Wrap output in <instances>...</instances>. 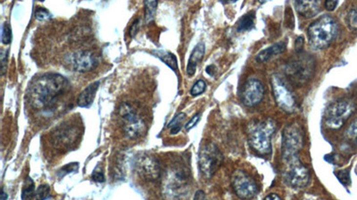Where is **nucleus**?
<instances>
[{
    "label": "nucleus",
    "instance_id": "nucleus-1",
    "mask_svg": "<svg viewBox=\"0 0 357 200\" xmlns=\"http://www.w3.org/2000/svg\"><path fill=\"white\" fill-rule=\"evenodd\" d=\"M66 77L57 73H46L34 79L29 88L31 103L38 109H50L70 90Z\"/></svg>",
    "mask_w": 357,
    "mask_h": 200
},
{
    "label": "nucleus",
    "instance_id": "nucleus-2",
    "mask_svg": "<svg viewBox=\"0 0 357 200\" xmlns=\"http://www.w3.org/2000/svg\"><path fill=\"white\" fill-rule=\"evenodd\" d=\"M276 131V125L273 119H264L251 124L249 127L248 139L251 149L260 156L272 153V140Z\"/></svg>",
    "mask_w": 357,
    "mask_h": 200
},
{
    "label": "nucleus",
    "instance_id": "nucleus-3",
    "mask_svg": "<svg viewBox=\"0 0 357 200\" xmlns=\"http://www.w3.org/2000/svg\"><path fill=\"white\" fill-rule=\"evenodd\" d=\"M307 33L311 46L316 49H323L335 39L337 24L332 16H321L309 26Z\"/></svg>",
    "mask_w": 357,
    "mask_h": 200
},
{
    "label": "nucleus",
    "instance_id": "nucleus-4",
    "mask_svg": "<svg viewBox=\"0 0 357 200\" xmlns=\"http://www.w3.org/2000/svg\"><path fill=\"white\" fill-rule=\"evenodd\" d=\"M304 146V131L300 125L292 123L285 127L282 133L281 155L284 162L297 159Z\"/></svg>",
    "mask_w": 357,
    "mask_h": 200
},
{
    "label": "nucleus",
    "instance_id": "nucleus-5",
    "mask_svg": "<svg viewBox=\"0 0 357 200\" xmlns=\"http://www.w3.org/2000/svg\"><path fill=\"white\" fill-rule=\"evenodd\" d=\"M315 69V63L312 57L299 55L286 65V74L294 85L301 86L310 80Z\"/></svg>",
    "mask_w": 357,
    "mask_h": 200
},
{
    "label": "nucleus",
    "instance_id": "nucleus-6",
    "mask_svg": "<svg viewBox=\"0 0 357 200\" xmlns=\"http://www.w3.org/2000/svg\"><path fill=\"white\" fill-rule=\"evenodd\" d=\"M223 157L221 150L213 144L204 145L198 155V166L203 176L207 179L212 178L223 163Z\"/></svg>",
    "mask_w": 357,
    "mask_h": 200
},
{
    "label": "nucleus",
    "instance_id": "nucleus-7",
    "mask_svg": "<svg viewBox=\"0 0 357 200\" xmlns=\"http://www.w3.org/2000/svg\"><path fill=\"white\" fill-rule=\"evenodd\" d=\"M355 110V105L348 101H337L332 103L325 110L324 121L329 128H341Z\"/></svg>",
    "mask_w": 357,
    "mask_h": 200
},
{
    "label": "nucleus",
    "instance_id": "nucleus-8",
    "mask_svg": "<svg viewBox=\"0 0 357 200\" xmlns=\"http://www.w3.org/2000/svg\"><path fill=\"white\" fill-rule=\"evenodd\" d=\"M119 114L124 121V131L127 138H140L145 133L146 124L128 103H124L119 109Z\"/></svg>",
    "mask_w": 357,
    "mask_h": 200
},
{
    "label": "nucleus",
    "instance_id": "nucleus-9",
    "mask_svg": "<svg viewBox=\"0 0 357 200\" xmlns=\"http://www.w3.org/2000/svg\"><path fill=\"white\" fill-rule=\"evenodd\" d=\"M231 184L235 194L241 200H251L258 191V187L254 180L242 170H237L233 173Z\"/></svg>",
    "mask_w": 357,
    "mask_h": 200
},
{
    "label": "nucleus",
    "instance_id": "nucleus-10",
    "mask_svg": "<svg viewBox=\"0 0 357 200\" xmlns=\"http://www.w3.org/2000/svg\"><path fill=\"white\" fill-rule=\"evenodd\" d=\"M284 163L287 165L285 173L287 183L293 188L306 187L310 181V174L306 166L302 164L300 159L297 158Z\"/></svg>",
    "mask_w": 357,
    "mask_h": 200
},
{
    "label": "nucleus",
    "instance_id": "nucleus-11",
    "mask_svg": "<svg viewBox=\"0 0 357 200\" xmlns=\"http://www.w3.org/2000/svg\"><path fill=\"white\" fill-rule=\"evenodd\" d=\"M272 86L275 101L279 107L287 112L293 111L295 108V97L284 80L280 76L274 75L272 77Z\"/></svg>",
    "mask_w": 357,
    "mask_h": 200
},
{
    "label": "nucleus",
    "instance_id": "nucleus-12",
    "mask_svg": "<svg viewBox=\"0 0 357 200\" xmlns=\"http://www.w3.org/2000/svg\"><path fill=\"white\" fill-rule=\"evenodd\" d=\"M264 95L263 84L255 78L246 83L242 92V102L248 107H254L262 102Z\"/></svg>",
    "mask_w": 357,
    "mask_h": 200
},
{
    "label": "nucleus",
    "instance_id": "nucleus-13",
    "mask_svg": "<svg viewBox=\"0 0 357 200\" xmlns=\"http://www.w3.org/2000/svg\"><path fill=\"white\" fill-rule=\"evenodd\" d=\"M67 60L73 70L79 72H90L99 64L98 59L88 52H76Z\"/></svg>",
    "mask_w": 357,
    "mask_h": 200
},
{
    "label": "nucleus",
    "instance_id": "nucleus-14",
    "mask_svg": "<svg viewBox=\"0 0 357 200\" xmlns=\"http://www.w3.org/2000/svg\"><path fill=\"white\" fill-rule=\"evenodd\" d=\"M136 166L142 177L148 181H155L160 177L159 163L156 159L149 156H143L138 160Z\"/></svg>",
    "mask_w": 357,
    "mask_h": 200
},
{
    "label": "nucleus",
    "instance_id": "nucleus-15",
    "mask_svg": "<svg viewBox=\"0 0 357 200\" xmlns=\"http://www.w3.org/2000/svg\"><path fill=\"white\" fill-rule=\"evenodd\" d=\"M294 5L295 9L301 16L305 18H312L315 16L320 12L319 1H295Z\"/></svg>",
    "mask_w": 357,
    "mask_h": 200
},
{
    "label": "nucleus",
    "instance_id": "nucleus-16",
    "mask_svg": "<svg viewBox=\"0 0 357 200\" xmlns=\"http://www.w3.org/2000/svg\"><path fill=\"white\" fill-rule=\"evenodd\" d=\"M206 47L203 43H198L195 48L193 49L191 55L189 59L188 66H187V74L192 77L195 75L197 71V64L203 60V57L205 55Z\"/></svg>",
    "mask_w": 357,
    "mask_h": 200
},
{
    "label": "nucleus",
    "instance_id": "nucleus-17",
    "mask_svg": "<svg viewBox=\"0 0 357 200\" xmlns=\"http://www.w3.org/2000/svg\"><path fill=\"white\" fill-rule=\"evenodd\" d=\"M100 86L99 81L90 84L87 88L81 92V94L78 97L77 103L79 107L81 108H88L93 103L94 99L96 96L97 91Z\"/></svg>",
    "mask_w": 357,
    "mask_h": 200
},
{
    "label": "nucleus",
    "instance_id": "nucleus-18",
    "mask_svg": "<svg viewBox=\"0 0 357 200\" xmlns=\"http://www.w3.org/2000/svg\"><path fill=\"white\" fill-rule=\"evenodd\" d=\"M286 47H287V46H286L284 42L276 43L274 45L269 46L268 48L260 52L258 55L255 56V61L259 62V63L268 62L273 57L282 54L286 50Z\"/></svg>",
    "mask_w": 357,
    "mask_h": 200
},
{
    "label": "nucleus",
    "instance_id": "nucleus-19",
    "mask_svg": "<svg viewBox=\"0 0 357 200\" xmlns=\"http://www.w3.org/2000/svg\"><path fill=\"white\" fill-rule=\"evenodd\" d=\"M152 55L157 57L162 62H165L167 66L171 68L172 71L178 70V62L177 58L171 52L165 50H154L152 51Z\"/></svg>",
    "mask_w": 357,
    "mask_h": 200
},
{
    "label": "nucleus",
    "instance_id": "nucleus-20",
    "mask_svg": "<svg viewBox=\"0 0 357 200\" xmlns=\"http://www.w3.org/2000/svg\"><path fill=\"white\" fill-rule=\"evenodd\" d=\"M254 17H255L254 12H249L247 15L242 16L238 21L237 31L238 32H243L252 30L254 24Z\"/></svg>",
    "mask_w": 357,
    "mask_h": 200
},
{
    "label": "nucleus",
    "instance_id": "nucleus-21",
    "mask_svg": "<svg viewBox=\"0 0 357 200\" xmlns=\"http://www.w3.org/2000/svg\"><path fill=\"white\" fill-rule=\"evenodd\" d=\"M35 191L36 189L33 180L31 177H27L21 190V200H34Z\"/></svg>",
    "mask_w": 357,
    "mask_h": 200
},
{
    "label": "nucleus",
    "instance_id": "nucleus-22",
    "mask_svg": "<svg viewBox=\"0 0 357 200\" xmlns=\"http://www.w3.org/2000/svg\"><path fill=\"white\" fill-rule=\"evenodd\" d=\"M185 113H179L173 118L170 123L168 124V128L171 129V134H177L181 130V124L186 119Z\"/></svg>",
    "mask_w": 357,
    "mask_h": 200
},
{
    "label": "nucleus",
    "instance_id": "nucleus-23",
    "mask_svg": "<svg viewBox=\"0 0 357 200\" xmlns=\"http://www.w3.org/2000/svg\"><path fill=\"white\" fill-rule=\"evenodd\" d=\"M144 4H145L146 7V22H149V21H153V19L155 18L158 2L157 1H145Z\"/></svg>",
    "mask_w": 357,
    "mask_h": 200
},
{
    "label": "nucleus",
    "instance_id": "nucleus-24",
    "mask_svg": "<svg viewBox=\"0 0 357 200\" xmlns=\"http://www.w3.org/2000/svg\"><path fill=\"white\" fill-rule=\"evenodd\" d=\"M50 196V187L47 184L40 185L37 188L34 200H46Z\"/></svg>",
    "mask_w": 357,
    "mask_h": 200
},
{
    "label": "nucleus",
    "instance_id": "nucleus-25",
    "mask_svg": "<svg viewBox=\"0 0 357 200\" xmlns=\"http://www.w3.org/2000/svg\"><path fill=\"white\" fill-rule=\"evenodd\" d=\"M206 89H207V84L202 79H199L192 87L190 93L192 96H197L202 94L203 92L206 91Z\"/></svg>",
    "mask_w": 357,
    "mask_h": 200
},
{
    "label": "nucleus",
    "instance_id": "nucleus-26",
    "mask_svg": "<svg viewBox=\"0 0 357 200\" xmlns=\"http://www.w3.org/2000/svg\"><path fill=\"white\" fill-rule=\"evenodd\" d=\"M12 41V31L7 22H5L2 27V43L4 45H9Z\"/></svg>",
    "mask_w": 357,
    "mask_h": 200
},
{
    "label": "nucleus",
    "instance_id": "nucleus-27",
    "mask_svg": "<svg viewBox=\"0 0 357 200\" xmlns=\"http://www.w3.org/2000/svg\"><path fill=\"white\" fill-rule=\"evenodd\" d=\"M79 169V164L78 163H71V164H66L64 166H63L61 169L58 171V176L60 178H63V176L67 175L68 174H71L73 172H77Z\"/></svg>",
    "mask_w": 357,
    "mask_h": 200
},
{
    "label": "nucleus",
    "instance_id": "nucleus-28",
    "mask_svg": "<svg viewBox=\"0 0 357 200\" xmlns=\"http://www.w3.org/2000/svg\"><path fill=\"white\" fill-rule=\"evenodd\" d=\"M348 27L353 31H357V11L351 10L347 16Z\"/></svg>",
    "mask_w": 357,
    "mask_h": 200
},
{
    "label": "nucleus",
    "instance_id": "nucleus-29",
    "mask_svg": "<svg viewBox=\"0 0 357 200\" xmlns=\"http://www.w3.org/2000/svg\"><path fill=\"white\" fill-rule=\"evenodd\" d=\"M51 17L49 11L43 7H38L35 11V18L38 21H46Z\"/></svg>",
    "mask_w": 357,
    "mask_h": 200
},
{
    "label": "nucleus",
    "instance_id": "nucleus-30",
    "mask_svg": "<svg viewBox=\"0 0 357 200\" xmlns=\"http://www.w3.org/2000/svg\"><path fill=\"white\" fill-rule=\"evenodd\" d=\"M92 180L97 182H105V175H104L103 170L100 169L99 166L94 170L92 174Z\"/></svg>",
    "mask_w": 357,
    "mask_h": 200
},
{
    "label": "nucleus",
    "instance_id": "nucleus-31",
    "mask_svg": "<svg viewBox=\"0 0 357 200\" xmlns=\"http://www.w3.org/2000/svg\"><path fill=\"white\" fill-rule=\"evenodd\" d=\"M7 55H8V51L7 50H2L1 51L0 57H1V72H2V75L5 74L6 66H7Z\"/></svg>",
    "mask_w": 357,
    "mask_h": 200
},
{
    "label": "nucleus",
    "instance_id": "nucleus-32",
    "mask_svg": "<svg viewBox=\"0 0 357 200\" xmlns=\"http://www.w3.org/2000/svg\"><path fill=\"white\" fill-rule=\"evenodd\" d=\"M347 134L349 136V138L354 141L357 144V121L354 122L351 125V127L347 131Z\"/></svg>",
    "mask_w": 357,
    "mask_h": 200
},
{
    "label": "nucleus",
    "instance_id": "nucleus-33",
    "mask_svg": "<svg viewBox=\"0 0 357 200\" xmlns=\"http://www.w3.org/2000/svg\"><path fill=\"white\" fill-rule=\"evenodd\" d=\"M201 118V115L199 113H197V115H195L193 118L185 125V129L187 131H189L190 129L193 128L195 126H197V124L199 122Z\"/></svg>",
    "mask_w": 357,
    "mask_h": 200
},
{
    "label": "nucleus",
    "instance_id": "nucleus-34",
    "mask_svg": "<svg viewBox=\"0 0 357 200\" xmlns=\"http://www.w3.org/2000/svg\"><path fill=\"white\" fill-rule=\"evenodd\" d=\"M139 30H140V19H137V20H135L133 24L130 27V30H129L130 36L133 37L138 33Z\"/></svg>",
    "mask_w": 357,
    "mask_h": 200
},
{
    "label": "nucleus",
    "instance_id": "nucleus-35",
    "mask_svg": "<svg viewBox=\"0 0 357 200\" xmlns=\"http://www.w3.org/2000/svg\"><path fill=\"white\" fill-rule=\"evenodd\" d=\"M337 4H338L337 1H326L324 3V6H325L327 10L333 11L335 10V8H336Z\"/></svg>",
    "mask_w": 357,
    "mask_h": 200
},
{
    "label": "nucleus",
    "instance_id": "nucleus-36",
    "mask_svg": "<svg viewBox=\"0 0 357 200\" xmlns=\"http://www.w3.org/2000/svg\"><path fill=\"white\" fill-rule=\"evenodd\" d=\"M194 200H207V196L203 190H197L194 196Z\"/></svg>",
    "mask_w": 357,
    "mask_h": 200
},
{
    "label": "nucleus",
    "instance_id": "nucleus-37",
    "mask_svg": "<svg viewBox=\"0 0 357 200\" xmlns=\"http://www.w3.org/2000/svg\"><path fill=\"white\" fill-rule=\"evenodd\" d=\"M206 72H207L208 75H210V76H213V75L215 74V72H216V68H215L214 65H209V66L207 67Z\"/></svg>",
    "mask_w": 357,
    "mask_h": 200
},
{
    "label": "nucleus",
    "instance_id": "nucleus-38",
    "mask_svg": "<svg viewBox=\"0 0 357 200\" xmlns=\"http://www.w3.org/2000/svg\"><path fill=\"white\" fill-rule=\"evenodd\" d=\"M264 200H281V199H280V197L277 195V194H275V193H272V194H269V195L266 196V197L264 198Z\"/></svg>",
    "mask_w": 357,
    "mask_h": 200
},
{
    "label": "nucleus",
    "instance_id": "nucleus-39",
    "mask_svg": "<svg viewBox=\"0 0 357 200\" xmlns=\"http://www.w3.org/2000/svg\"><path fill=\"white\" fill-rule=\"evenodd\" d=\"M7 199H8L7 193H5V190L2 189V191H1V200H7Z\"/></svg>",
    "mask_w": 357,
    "mask_h": 200
}]
</instances>
